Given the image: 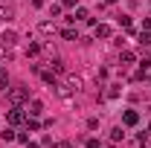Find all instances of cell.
Wrapping results in <instances>:
<instances>
[{"instance_id":"obj_6","label":"cell","mask_w":151,"mask_h":148,"mask_svg":"<svg viewBox=\"0 0 151 148\" xmlns=\"http://www.w3.org/2000/svg\"><path fill=\"white\" fill-rule=\"evenodd\" d=\"M41 111H44V102L41 99H32L29 102V116H41Z\"/></svg>"},{"instance_id":"obj_20","label":"cell","mask_w":151,"mask_h":148,"mask_svg":"<svg viewBox=\"0 0 151 148\" xmlns=\"http://www.w3.org/2000/svg\"><path fill=\"white\" fill-rule=\"evenodd\" d=\"M61 9H64L61 3H55V6H50V18H58V15H61Z\"/></svg>"},{"instance_id":"obj_28","label":"cell","mask_w":151,"mask_h":148,"mask_svg":"<svg viewBox=\"0 0 151 148\" xmlns=\"http://www.w3.org/2000/svg\"><path fill=\"white\" fill-rule=\"evenodd\" d=\"M26 148H41V145H38V142H26Z\"/></svg>"},{"instance_id":"obj_31","label":"cell","mask_w":151,"mask_h":148,"mask_svg":"<svg viewBox=\"0 0 151 148\" xmlns=\"http://www.w3.org/2000/svg\"><path fill=\"white\" fill-rule=\"evenodd\" d=\"M0 73H3V67H0Z\"/></svg>"},{"instance_id":"obj_3","label":"cell","mask_w":151,"mask_h":148,"mask_svg":"<svg viewBox=\"0 0 151 148\" xmlns=\"http://www.w3.org/2000/svg\"><path fill=\"white\" fill-rule=\"evenodd\" d=\"M38 32H41V35H55L58 29H55L52 20H41V23H38Z\"/></svg>"},{"instance_id":"obj_30","label":"cell","mask_w":151,"mask_h":148,"mask_svg":"<svg viewBox=\"0 0 151 148\" xmlns=\"http://www.w3.org/2000/svg\"><path fill=\"white\" fill-rule=\"evenodd\" d=\"M0 55H3V44H0Z\"/></svg>"},{"instance_id":"obj_17","label":"cell","mask_w":151,"mask_h":148,"mask_svg":"<svg viewBox=\"0 0 151 148\" xmlns=\"http://www.w3.org/2000/svg\"><path fill=\"white\" fill-rule=\"evenodd\" d=\"M122 93V84H111V90H108V99H116Z\"/></svg>"},{"instance_id":"obj_32","label":"cell","mask_w":151,"mask_h":148,"mask_svg":"<svg viewBox=\"0 0 151 148\" xmlns=\"http://www.w3.org/2000/svg\"><path fill=\"white\" fill-rule=\"evenodd\" d=\"M148 131H151V125H148Z\"/></svg>"},{"instance_id":"obj_21","label":"cell","mask_w":151,"mask_h":148,"mask_svg":"<svg viewBox=\"0 0 151 148\" xmlns=\"http://www.w3.org/2000/svg\"><path fill=\"white\" fill-rule=\"evenodd\" d=\"M26 128H29V131H38V128H41V122H38V119H29V116H26Z\"/></svg>"},{"instance_id":"obj_15","label":"cell","mask_w":151,"mask_h":148,"mask_svg":"<svg viewBox=\"0 0 151 148\" xmlns=\"http://www.w3.org/2000/svg\"><path fill=\"white\" fill-rule=\"evenodd\" d=\"M139 47H151V32H139Z\"/></svg>"},{"instance_id":"obj_10","label":"cell","mask_w":151,"mask_h":148,"mask_svg":"<svg viewBox=\"0 0 151 148\" xmlns=\"http://www.w3.org/2000/svg\"><path fill=\"white\" fill-rule=\"evenodd\" d=\"M96 38H111V26L108 23H99L96 26Z\"/></svg>"},{"instance_id":"obj_9","label":"cell","mask_w":151,"mask_h":148,"mask_svg":"<svg viewBox=\"0 0 151 148\" xmlns=\"http://www.w3.org/2000/svg\"><path fill=\"white\" fill-rule=\"evenodd\" d=\"M50 70H52L55 75H61L64 73V61H61V58H52V61H50Z\"/></svg>"},{"instance_id":"obj_19","label":"cell","mask_w":151,"mask_h":148,"mask_svg":"<svg viewBox=\"0 0 151 148\" xmlns=\"http://www.w3.org/2000/svg\"><path fill=\"white\" fill-rule=\"evenodd\" d=\"M38 52H41V44H29L26 47V55H38Z\"/></svg>"},{"instance_id":"obj_11","label":"cell","mask_w":151,"mask_h":148,"mask_svg":"<svg viewBox=\"0 0 151 148\" xmlns=\"http://www.w3.org/2000/svg\"><path fill=\"white\" fill-rule=\"evenodd\" d=\"M0 18H3V20H12V18H15V9H12V6H0Z\"/></svg>"},{"instance_id":"obj_4","label":"cell","mask_w":151,"mask_h":148,"mask_svg":"<svg viewBox=\"0 0 151 148\" xmlns=\"http://www.w3.org/2000/svg\"><path fill=\"white\" fill-rule=\"evenodd\" d=\"M122 122H125L128 128H134V125L139 122V113H137V111H125V113H122Z\"/></svg>"},{"instance_id":"obj_13","label":"cell","mask_w":151,"mask_h":148,"mask_svg":"<svg viewBox=\"0 0 151 148\" xmlns=\"http://www.w3.org/2000/svg\"><path fill=\"white\" fill-rule=\"evenodd\" d=\"M67 87H70L73 93H78V90H81V81H78L76 75H70V78H67Z\"/></svg>"},{"instance_id":"obj_12","label":"cell","mask_w":151,"mask_h":148,"mask_svg":"<svg viewBox=\"0 0 151 148\" xmlns=\"http://www.w3.org/2000/svg\"><path fill=\"white\" fill-rule=\"evenodd\" d=\"M0 137H3V142H12V139H18V134H15L12 128H3V131H0Z\"/></svg>"},{"instance_id":"obj_5","label":"cell","mask_w":151,"mask_h":148,"mask_svg":"<svg viewBox=\"0 0 151 148\" xmlns=\"http://www.w3.org/2000/svg\"><path fill=\"white\" fill-rule=\"evenodd\" d=\"M90 18V15H87V9H84V6H76V15L73 18H67V23H76V20H87Z\"/></svg>"},{"instance_id":"obj_26","label":"cell","mask_w":151,"mask_h":148,"mask_svg":"<svg viewBox=\"0 0 151 148\" xmlns=\"http://www.w3.org/2000/svg\"><path fill=\"white\" fill-rule=\"evenodd\" d=\"M142 29H145V32H151V18H145V20H142Z\"/></svg>"},{"instance_id":"obj_25","label":"cell","mask_w":151,"mask_h":148,"mask_svg":"<svg viewBox=\"0 0 151 148\" xmlns=\"http://www.w3.org/2000/svg\"><path fill=\"white\" fill-rule=\"evenodd\" d=\"M87 148H102V142L99 139H87Z\"/></svg>"},{"instance_id":"obj_22","label":"cell","mask_w":151,"mask_h":148,"mask_svg":"<svg viewBox=\"0 0 151 148\" xmlns=\"http://www.w3.org/2000/svg\"><path fill=\"white\" fill-rule=\"evenodd\" d=\"M119 26H122V29H131V18L122 15V18H119Z\"/></svg>"},{"instance_id":"obj_2","label":"cell","mask_w":151,"mask_h":148,"mask_svg":"<svg viewBox=\"0 0 151 148\" xmlns=\"http://www.w3.org/2000/svg\"><path fill=\"white\" fill-rule=\"evenodd\" d=\"M6 122H9V125H23V122H26V113L20 111V108H15V111H9Z\"/></svg>"},{"instance_id":"obj_27","label":"cell","mask_w":151,"mask_h":148,"mask_svg":"<svg viewBox=\"0 0 151 148\" xmlns=\"http://www.w3.org/2000/svg\"><path fill=\"white\" fill-rule=\"evenodd\" d=\"M52 148H73V142H58V145H52Z\"/></svg>"},{"instance_id":"obj_1","label":"cell","mask_w":151,"mask_h":148,"mask_svg":"<svg viewBox=\"0 0 151 148\" xmlns=\"http://www.w3.org/2000/svg\"><path fill=\"white\" fill-rule=\"evenodd\" d=\"M9 102L15 105V108H20L23 102H29V87H9Z\"/></svg>"},{"instance_id":"obj_24","label":"cell","mask_w":151,"mask_h":148,"mask_svg":"<svg viewBox=\"0 0 151 148\" xmlns=\"http://www.w3.org/2000/svg\"><path fill=\"white\" fill-rule=\"evenodd\" d=\"M61 6H67V9H73V6H78V0H61Z\"/></svg>"},{"instance_id":"obj_14","label":"cell","mask_w":151,"mask_h":148,"mask_svg":"<svg viewBox=\"0 0 151 148\" xmlns=\"http://www.w3.org/2000/svg\"><path fill=\"white\" fill-rule=\"evenodd\" d=\"M119 61H122V64H134V52H131V50H122Z\"/></svg>"},{"instance_id":"obj_16","label":"cell","mask_w":151,"mask_h":148,"mask_svg":"<svg viewBox=\"0 0 151 148\" xmlns=\"http://www.w3.org/2000/svg\"><path fill=\"white\" fill-rule=\"evenodd\" d=\"M122 137H125V131H122V128H111V139H113V142H119Z\"/></svg>"},{"instance_id":"obj_8","label":"cell","mask_w":151,"mask_h":148,"mask_svg":"<svg viewBox=\"0 0 151 148\" xmlns=\"http://www.w3.org/2000/svg\"><path fill=\"white\" fill-rule=\"evenodd\" d=\"M15 41H18V35H15V32H3V35H0V44H3V47H12Z\"/></svg>"},{"instance_id":"obj_23","label":"cell","mask_w":151,"mask_h":148,"mask_svg":"<svg viewBox=\"0 0 151 148\" xmlns=\"http://www.w3.org/2000/svg\"><path fill=\"white\" fill-rule=\"evenodd\" d=\"M145 70H151V58H145V61H139V73H145Z\"/></svg>"},{"instance_id":"obj_7","label":"cell","mask_w":151,"mask_h":148,"mask_svg":"<svg viewBox=\"0 0 151 148\" xmlns=\"http://www.w3.org/2000/svg\"><path fill=\"white\" fill-rule=\"evenodd\" d=\"M61 38H64V41H78V32H76L73 26H64V29H61Z\"/></svg>"},{"instance_id":"obj_18","label":"cell","mask_w":151,"mask_h":148,"mask_svg":"<svg viewBox=\"0 0 151 148\" xmlns=\"http://www.w3.org/2000/svg\"><path fill=\"white\" fill-rule=\"evenodd\" d=\"M6 90H9V75L0 73V93H6Z\"/></svg>"},{"instance_id":"obj_29","label":"cell","mask_w":151,"mask_h":148,"mask_svg":"<svg viewBox=\"0 0 151 148\" xmlns=\"http://www.w3.org/2000/svg\"><path fill=\"white\" fill-rule=\"evenodd\" d=\"M105 3H111V6H113V3H119V0H105Z\"/></svg>"}]
</instances>
